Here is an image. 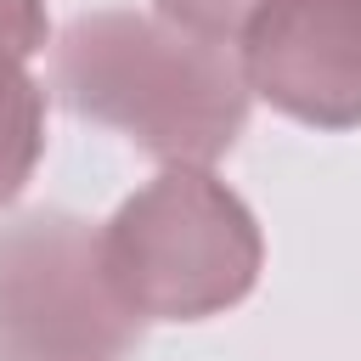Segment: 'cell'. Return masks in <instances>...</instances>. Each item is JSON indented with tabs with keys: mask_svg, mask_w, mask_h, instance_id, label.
Returning a JSON list of instances; mask_svg holds the SVG:
<instances>
[{
	"mask_svg": "<svg viewBox=\"0 0 361 361\" xmlns=\"http://www.w3.org/2000/svg\"><path fill=\"white\" fill-rule=\"evenodd\" d=\"M45 147V96L28 79L23 56L0 45V203H11Z\"/></svg>",
	"mask_w": 361,
	"mask_h": 361,
	"instance_id": "5",
	"label": "cell"
},
{
	"mask_svg": "<svg viewBox=\"0 0 361 361\" xmlns=\"http://www.w3.org/2000/svg\"><path fill=\"white\" fill-rule=\"evenodd\" d=\"M56 96L164 164H214L248 124V79L220 39L147 11L68 23L51 62Z\"/></svg>",
	"mask_w": 361,
	"mask_h": 361,
	"instance_id": "1",
	"label": "cell"
},
{
	"mask_svg": "<svg viewBox=\"0 0 361 361\" xmlns=\"http://www.w3.org/2000/svg\"><path fill=\"white\" fill-rule=\"evenodd\" d=\"M259 226L248 203L197 164H169L102 226L113 293L141 322H203L259 282Z\"/></svg>",
	"mask_w": 361,
	"mask_h": 361,
	"instance_id": "2",
	"label": "cell"
},
{
	"mask_svg": "<svg viewBox=\"0 0 361 361\" xmlns=\"http://www.w3.org/2000/svg\"><path fill=\"white\" fill-rule=\"evenodd\" d=\"M0 45L23 62L45 51V0H0Z\"/></svg>",
	"mask_w": 361,
	"mask_h": 361,
	"instance_id": "7",
	"label": "cell"
},
{
	"mask_svg": "<svg viewBox=\"0 0 361 361\" xmlns=\"http://www.w3.org/2000/svg\"><path fill=\"white\" fill-rule=\"evenodd\" d=\"M141 316L113 293L102 231L79 214H23L0 226V361H124Z\"/></svg>",
	"mask_w": 361,
	"mask_h": 361,
	"instance_id": "3",
	"label": "cell"
},
{
	"mask_svg": "<svg viewBox=\"0 0 361 361\" xmlns=\"http://www.w3.org/2000/svg\"><path fill=\"white\" fill-rule=\"evenodd\" d=\"M243 79L316 130L361 124V0H259L243 23Z\"/></svg>",
	"mask_w": 361,
	"mask_h": 361,
	"instance_id": "4",
	"label": "cell"
},
{
	"mask_svg": "<svg viewBox=\"0 0 361 361\" xmlns=\"http://www.w3.org/2000/svg\"><path fill=\"white\" fill-rule=\"evenodd\" d=\"M158 11L203 39H231L243 34V23L259 11V0H158Z\"/></svg>",
	"mask_w": 361,
	"mask_h": 361,
	"instance_id": "6",
	"label": "cell"
}]
</instances>
